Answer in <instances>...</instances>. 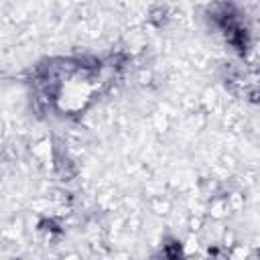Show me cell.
<instances>
[{"label":"cell","instance_id":"1","mask_svg":"<svg viewBox=\"0 0 260 260\" xmlns=\"http://www.w3.org/2000/svg\"><path fill=\"white\" fill-rule=\"evenodd\" d=\"M162 258H165V260H185V258H183L181 244H179V242H169V244H165Z\"/></svg>","mask_w":260,"mask_h":260}]
</instances>
